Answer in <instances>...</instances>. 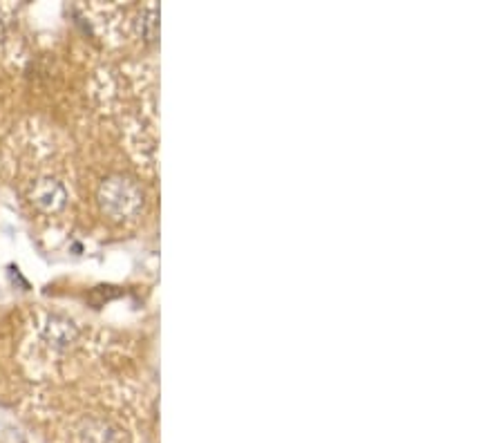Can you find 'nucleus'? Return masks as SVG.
I'll return each instance as SVG.
<instances>
[{
    "mask_svg": "<svg viewBox=\"0 0 503 443\" xmlns=\"http://www.w3.org/2000/svg\"><path fill=\"white\" fill-rule=\"evenodd\" d=\"M40 331H43V338L49 345L61 347V349L74 345L76 338H78L76 327L67 318H61V316H47L45 322H43V327H40Z\"/></svg>",
    "mask_w": 503,
    "mask_h": 443,
    "instance_id": "obj_3",
    "label": "nucleus"
},
{
    "mask_svg": "<svg viewBox=\"0 0 503 443\" xmlns=\"http://www.w3.org/2000/svg\"><path fill=\"white\" fill-rule=\"evenodd\" d=\"M30 199L38 211L59 213L67 204V191H65V186L61 182L52 179V177H43V179L34 182Z\"/></svg>",
    "mask_w": 503,
    "mask_h": 443,
    "instance_id": "obj_2",
    "label": "nucleus"
},
{
    "mask_svg": "<svg viewBox=\"0 0 503 443\" xmlns=\"http://www.w3.org/2000/svg\"><path fill=\"white\" fill-rule=\"evenodd\" d=\"M99 204L101 211L112 220H128L134 218L141 208V191L137 184L128 177H107L99 188Z\"/></svg>",
    "mask_w": 503,
    "mask_h": 443,
    "instance_id": "obj_1",
    "label": "nucleus"
}]
</instances>
